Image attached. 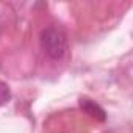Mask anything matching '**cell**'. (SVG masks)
<instances>
[{
  "label": "cell",
  "instance_id": "6da1fadb",
  "mask_svg": "<svg viewBox=\"0 0 133 133\" xmlns=\"http://www.w3.org/2000/svg\"><path fill=\"white\" fill-rule=\"evenodd\" d=\"M41 49L52 59H61L68 50L66 33L58 27H45L41 31Z\"/></svg>",
  "mask_w": 133,
  "mask_h": 133
},
{
  "label": "cell",
  "instance_id": "7a4b0ae2",
  "mask_svg": "<svg viewBox=\"0 0 133 133\" xmlns=\"http://www.w3.org/2000/svg\"><path fill=\"white\" fill-rule=\"evenodd\" d=\"M78 103H80V108L83 110V113L89 114V116L94 117L96 121L103 122V121L107 119V113H105V110H103L99 103L92 102L91 99H88V97H82Z\"/></svg>",
  "mask_w": 133,
  "mask_h": 133
},
{
  "label": "cell",
  "instance_id": "3957f363",
  "mask_svg": "<svg viewBox=\"0 0 133 133\" xmlns=\"http://www.w3.org/2000/svg\"><path fill=\"white\" fill-rule=\"evenodd\" d=\"M10 100H11V89L5 82L0 80V107L6 105Z\"/></svg>",
  "mask_w": 133,
  "mask_h": 133
}]
</instances>
